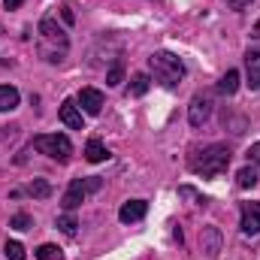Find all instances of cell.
<instances>
[{
	"label": "cell",
	"instance_id": "obj_1",
	"mask_svg": "<svg viewBox=\"0 0 260 260\" xmlns=\"http://www.w3.org/2000/svg\"><path fill=\"white\" fill-rule=\"evenodd\" d=\"M37 34H40V37H37L40 58L49 61V64H61L67 58V52H70V37H67V30L52 18V15H46V18L40 21Z\"/></svg>",
	"mask_w": 260,
	"mask_h": 260
},
{
	"label": "cell",
	"instance_id": "obj_2",
	"mask_svg": "<svg viewBox=\"0 0 260 260\" xmlns=\"http://www.w3.org/2000/svg\"><path fill=\"white\" fill-rule=\"evenodd\" d=\"M230 160H233V151L221 142H212L206 148H197L191 154V160H188V167H191V173L203 176V179H215V176L227 173Z\"/></svg>",
	"mask_w": 260,
	"mask_h": 260
},
{
	"label": "cell",
	"instance_id": "obj_3",
	"mask_svg": "<svg viewBox=\"0 0 260 260\" xmlns=\"http://www.w3.org/2000/svg\"><path fill=\"white\" fill-rule=\"evenodd\" d=\"M148 70L154 73V79L164 85V88H179L182 85V79H185V64H182V58L179 55H173V52H154L151 58H148Z\"/></svg>",
	"mask_w": 260,
	"mask_h": 260
},
{
	"label": "cell",
	"instance_id": "obj_4",
	"mask_svg": "<svg viewBox=\"0 0 260 260\" xmlns=\"http://www.w3.org/2000/svg\"><path fill=\"white\" fill-rule=\"evenodd\" d=\"M34 148L40 154L58 160V164H67L73 157V142L67 139L64 133H40V136H34Z\"/></svg>",
	"mask_w": 260,
	"mask_h": 260
},
{
	"label": "cell",
	"instance_id": "obj_5",
	"mask_svg": "<svg viewBox=\"0 0 260 260\" xmlns=\"http://www.w3.org/2000/svg\"><path fill=\"white\" fill-rule=\"evenodd\" d=\"M212 94H206V91H200L194 94V100H191V106H188V121H191V127H203L206 121H209V115H212Z\"/></svg>",
	"mask_w": 260,
	"mask_h": 260
},
{
	"label": "cell",
	"instance_id": "obj_6",
	"mask_svg": "<svg viewBox=\"0 0 260 260\" xmlns=\"http://www.w3.org/2000/svg\"><path fill=\"white\" fill-rule=\"evenodd\" d=\"M221 248H224V236H221V230L215 227V224H209V227H203V233H200V251L206 254V257H218L221 254Z\"/></svg>",
	"mask_w": 260,
	"mask_h": 260
},
{
	"label": "cell",
	"instance_id": "obj_7",
	"mask_svg": "<svg viewBox=\"0 0 260 260\" xmlns=\"http://www.w3.org/2000/svg\"><path fill=\"white\" fill-rule=\"evenodd\" d=\"M242 233L245 236L260 233V203H242Z\"/></svg>",
	"mask_w": 260,
	"mask_h": 260
},
{
	"label": "cell",
	"instance_id": "obj_8",
	"mask_svg": "<svg viewBox=\"0 0 260 260\" xmlns=\"http://www.w3.org/2000/svg\"><path fill=\"white\" fill-rule=\"evenodd\" d=\"M79 109H85L88 115H100V109H103V91H97V88H82V91H79Z\"/></svg>",
	"mask_w": 260,
	"mask_h": 260
},
{
	"label": "cell",
	"instance_id": "obj_9",
	"mask_svg": "<svg viewBox=\"0 0 260 260\" xmlns=\"http://www.w3.org/2000/svg\"><path fill=\"white\" fill-rule=\"evenodd\" d=\"M148 212V203L145 200H127L121 209H118V221L121 224H133V221H142Z\"/></svg>",
	"mask_w": 260,
	"mask_h": 260
},
{
	"label": "cell",
	"instance_id": "obj_10",
	"mask_svg": "<svg viewBox=\"0 0 260 260\" xmlns=\"http://www.w3.org/2000/svg\"><path fill=\"white\" fill-rule=\"evenodd\" d=\"M85 197H88V188H85V179H73L61 203H64V209H67V212H73V209H79V206H82V200H85Z\"/></svg>",
	"mask_w": 260,
	"mask_h": 260
},
{
	"label": "cell",
	"instance_id": "obj_11",
	"mask_svg": "<svg viewBox=\"0 0 260 260\" xmlns=\"http://www.w3.org/2000/svg\"><path fill=\"white\" fill-rule=\"evenodd\" d=\"M58 115H61V121H64L70 130H85V118H82V109L76 106V100H64Z\"/></svg>",
	"mask_w": 260,
	"mask_h": 260
},
{
	"label": "cell",
	"instance_id": "obj_12",
	"mask_svg": "<svg viewBox=\"0 0 260 260\" xmlns=\"http://www.w3.org/2000/svg\"><path fill=\"white\" fill-rule=\"evenodd\" d=\"M245 73H248V88L260 91V49L245 52Z\"/></svg>",
	"mask_w": 260,
	"mask_h": 260
},
{
	"label": "cell",
	"instance_id": "obj_13",
	"mask_svg": "<svg viewBox=\"0 0 260 260\" xmlns=\"http://www.w3.org/2000/svg\"><path fill=\"white\" fill-rule=\"evenodd\" d=\"M236 91H239V70H227V73L221 76V82H218V94L233 97Z\"/></svg>",
	"mask_w": 260,
	"mask_h": 260
},
{
	"label": "cell",
	"instance_id": "obj_14",
	"mask_svg": "<svg viewBox=\"0 0 260 260\" xmlns=\"http://www.w3.org/2000/svg\"><path fill=\"white\" fill-rule=\"evenodd\" d=\"M85 160H91V164H103V160H109V148H106L103 142L91 139V142L85 145Z\"/></svg>",
	"mask_w": 260,
	"mask_h": 260
},
{
	"label": "cell",
	"instance_id": "obj_15",
	"mask_svg": "<svg viewBox=\"0 0 260 260\" xmlns=\"http://www.w3.org/2000/svg\"><path fill=\"white\" fill-rule=\"evenodd\" d=\"M18 100H21V94L12 85H0V112H12L18 106Z\"/></svg>",
	"mask_w": 260,
	"mask_h": 260
},
{
	"label": "cell",
	"instance_id": "obj_16",
	"mask_svg": "<svg viewBox=\"0 0 260 260\" xmlns=\"http://www.w3.org/2000/svg\"><path fill=\"white\" fill-rule=\"evenodd\" d=\"M27 194L37 197V200H46V197H52V185H49L46 179H34V182L27 185Z\"/></svg>",
	"mask_w": 260,
	"mask_h": 260
},
{
	"label": "cell",
	"instance_id": "obj_17",
	"mask_svg": "<svg viewBox=\"0 0 260 260\" xmlns=\"http://www.w3.org/2000/svg\"><path fill=\"white\" fill-rule=\"evenodd\" d=\"M148 85H151V79H148L145 73H136V76L130 79V94H133V97H142V94L148 91Z\"/></svg>",
	"mask_w": 260,
	"mask_h": 260
},
{
	"label": "cell",
	"instance_id": "obj_18",
	"mask_svg": "<svg viewBox=\"0 0 260 260\" xmlns=\"http://www.w3.org/2000/svg\"><path fill=\"white\" fill-rule=\"evenodd\" d=\"M37 260H64V251H61L58 245L46 242V245H40V248H37Z\"/></svg>",
	"mask_w": 260,
	"mask_h": 260
},
{
	"label": "cell",
	"instance_id": "obj_19",
	"mask_svg": "<svg viewBox=\"0 0 260 260\" xmlns=\"http://www.w3.org/2000/svg\"><path fill=\"white\" fill-rule=\"evenodd\" d=\"M55 224H58V230L67 233V236H76V230H79V221H76L70 212H67V215H58V221H55Z\"/></svg>",
	"mask_w": 260,
	"mask_h": 260
},
{
	"label": "cell",
	"instance_id": "obj_20",
	"mask_svg": "<svg viewBox=\"0 0 260 260\" xmlns=\"http://www.w3.org/2000/svg\"><path fill=\"white\" fill-rule=\"evenodd\" d=\"M236 182H239V188H254V185L260 182V179H257V170H254V167H245V170H239Z\"/></svg>",
	"mask_w": 260,
	"mask_h": 260
},
{
	"label": "cell",
	"instance_id": "obj_21",
	"mask_svg": "<svg viewBox=\"0 0 260 260\" xmlns=\"http://www.w3.org/2000/svg\"><path fill=\"white\" fill-rule=\"evenodd\" d=\"M9 227H12V230H30V227H34V221H30V215L18 212V215H12V218H9Z\"/></svg>",
	"mask_w": 260,
	"mask_h": 260
},
{
	"label": "cell",
	"instance_id": "obj_22",
	"mask_svg": "<svg viewBox=\"0 0 260 260\" xmlns=\"http://www.w3.org/2000/svg\"><path fill=\"white\" fill-rule=\"evenodd\" d=\"M3 254H6L9 260H27V257H24V248H21V242H15V239L3 245Z\"/></svg>",
	"mask_w": 260,
	"mask_h": 260
},
{
	"label": "cell",
	"instance_id": "obj_23",
	"mask_svg": "<svg viewBox=\"0 0 260 260\" xmlns=\"http://www.w3.org/2000/svg\"><path fill=\"white\" fill-rule=\"evenodd\" d=\"M121 79H124V70H121V64L112 67V70L106 73V85H121Z\"/></svg>",
	"mask_w": 260,
	"mask_h": 260
},
{
	"label": "cell",
	"instance_id": "obj_24",
	"mask_svg": "<svg viewBox=\"0 0 260 260\" xmlns=\"http://www.w3.org/2000/svg\"><path fill=\"white\" fill-rule=\"evenodd\" d=\"M248 164H251V167L260 173V142H254V145L248 148Z\"/></svg>",
	"mask_w": 260,
	"mask_h": 260
},
{
	"label": "cell",
	"instance_id": "obj_25",
	"mask_svg": "<svg viewBox=\"0 0 260 260\" xmlns=\"http://www.w3.org/2000/svg\"><path fill=\"white\" fill-rule=\"evenodd\" d=\"M179 194H182V197H191V200H197V206H206V203H209V200H206L203 194H197L194 188H182Z\"/></svg>",
	"mask_w": 260,
	"mask_h": 260
},
{
	"label": "cell",
	"instance_id": "obj_26",
	"mask_svg": "<svg viewBox=\"0 0 260 260\" xmlns=\"http://www.w3.org/2000/svg\"><path fill=\"white\" fill-rule=\"evenodd\" d=\"M85 188H88V194H94V191H100V188H103V179L91 176V179H85Z\"/></svg>",
	"mask_w": 260,
	"mask_h": 260
},
{
	"label": "cell",
	"instance_id": "obj_27",
	"mask_svg": "<svg viewBox=\"0 0 260 260\" xmlns=\"http://www.w3.org/2000/svg\"><path fill=\"white\" fill-rule=\"evenodd\" d=\"M227 6L239 12V9H245V6H251V0H227Z\"/></svg>",
	"mask_w": 260,
	"mask_h": 260
},
{
	"label": "cell",
	"instance_id": "obj_28",
	"mask_svg": "<svg viewBox=\"0 0 260 260\" xmlns=\"http://www.w3.org/2000/svg\"><path fill=\"white\" fill-rule=\"evenodd\" d=\"M21 3H24V0H3V6H6V9H18Z\"/></svg>",
	"mask_w": 260,
	"mask_h": 260
},
{
	"label": "cell",
	"instance_id": "obj_29",
	"mask_svg": "<svg viewBox=\"0 0 260 260\" xmlns=\"http://www.w3.org/2000/svg\"><path fill=\"white\" fill-rule=\"evenodd\" d=\"M64 21L67 24H73V12H70V6H64Z\"/></svg>",
	"mask_w": 260,
	"mask_h": 260
},
{
	"label": "cell",
	"instance_id": "obj_30",
	"mask_svg": "<svg viewBox=\"0 0 260 260\" xmlns=\"http://www.w3.org/2000/svg\"><path fill=\"white\" fill-rule=\"evenodd\" d=\"M251 37H257V40H260V21L254 24V34H251Z\"/></svg>",
	"mask_w": 260,
	"mask_h": 260
}]
</instances>
